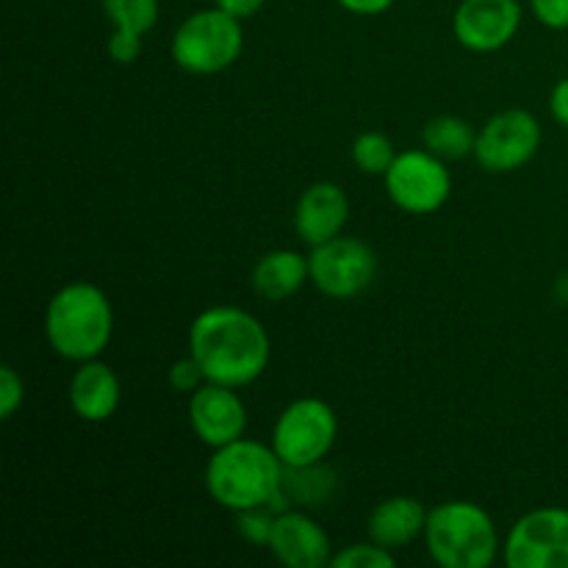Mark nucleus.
I'll return each mask as SVG.
<instances>
[{
	"label": "nucleus",
	"instance_id": "obj_12",
	"mask_svg": "<svg viewBox=\"0 0 568 568\" xmlns=\"http://www.w3.org/2000/svg\"><path fill=\"white\" fill-rule=\"evenodd\" d=\"M521 26L519 0H460L453 14V33L471 53H494L514 42Z\"/></svg>",
	"mask_w": 568,
	"mask_h": 568
},
{
	"label": "nucleus",
	"instance_id": "obj_4",
	"mask_svg": "<svg viewBox=\"0 0 568 568\" xmlns=\"http://www.w3.org/2000/svg\"><path fill=\"white\" fill-rule=\"evenodd\" d=\"M425 544L442 568H488L503 549L491 514L466 499L436 505L427 514Z\"/></svg>",
	"mask_w": 568,
	"mask_h": 568
},
{
	"label": "nucleus",
	"instance_id": "obj_17",
	"mask_svg": "<svg viewBox=\"0 0 568 568\" xmlns=\"http://www.w3.org/2000/svg\"><path fill=\"white\" fill-rule=\"evenodd\" d=\"M427 514L430 510L416 497L399 494V497L383 499V503L372 508L369 521H366L369 541L381 544V547L392 549V552L410 547L416 538H425Z\"/></svg>",
	"mask_w": 568,
	"mask_h": 568
},
{
	"label": "nucleus",
	"instance_id": "obj_14",
	"mask_svg": "<svg viewBox=\"0 0 568 568\" xmlns=\"http://www.w3.org/2000/svg\"><path fill=\"white\" fill-rule=\"evenodd\" d=\"M349 220V197L338 183H311L294 205V231L308 247L342 236Z\"/></svg>",
	"mask_w": 568,
	"mask_h": 568
},
{
	"label": "nucleus",
	"instance_id": "obj_11",
	"mask_svg": "<svg viewBox=\"0 0 568 568\" xmlns=\"http://www.w3.org/2000/svg\"><path fill=\"white\" fill-rule=\"evenodd\" d=\"M189 427L194 438L211 449L244 438L247 430V405L239 397V388L222 383H203L189 394Z\"/></svg>",
	"mask_w": 568,
	"mask_h": 568
},
{
	"label": "nucleus",
	"instance_id": "obj_16",
	"mask_svg": "<svg viewBox=\"0 0 568 568\" xmlns=\"http://www.w3.org/2000/svg\"><path fill=\"white\" fill-rule=\"evenodd\" d=\"M105 20L114 26L109 50L116 64H133L142 53V42L159 22V0H100Z\"/></svg>",
	"mask_w": 568,
	"mask_h": 568
},
{
	"label": "nucleus",
	"instance_id": "obj_8",
	"mask_svg": "<svg viewBox=\"0 0 568 568\" xmlns=\"http://www.w3.org/2000/svg\"><path fill=\"white\" fill-rule=\"evenodd\" d=\"M311 283L331 300H353L377 277V255L364 239L336 236L308 253Z\"/></svg>",
	"mask_w": 568,
	"mask_h": 568
},
{
	"label": "nucleus",
	"instance_id": "obj_21",
	"mask_svg": "<svg viewBox=\"0 0 568 568\" xmlns=\"http://www.w3.org/2000/svg\"><path fill=\"white\" fill-rule=\"evenodd\" d=\"M394 564H397V558H394L392 549L375 541L338 549L331 560L333 568H394Z\"/></svg>",
	"mask_w": 568,
	"mask_h": 568
},
{
	"label": "nucleus",
	"instance_id": "obj_7",
	"mask_svg": "<svg viewBox=\"0 0 568 568\" xmlns=\"http://www.w3.org/2000/svg\"><path fill=\"white\" fill-rule=\"evenodd\" d=\"M383 181H386L388 200L399 211L416 216L436 214L453 194V175L447 164L425 148L397 153Z\"/></svg>",
	"mask_w": 568,
	"mask_h": 568
},
{
	"label": "nucleus",
	"instance_id": "obj_20",
	"mask_svg": "<svg viewBox=\"0 0 568 568\" xmlns=\"http://www.w3.org/2000/svg\"><path fill=\"white\" fill-rule=\"evenodd\" d=\"M349 155L364 175H386L388 166L397 159V150L386 133L364 131L361 136H355Z\"/></svg>",
	"mask_w": 568,
	"mask_h": 568
},
{
	"label": "nucleus",
	"instance_id": "obj_15",
	"mask_svg": "<svg viewBox=\"0 0 568 568\" xmlns=\"http://www.w3.org/2000/svg\"><path fill=\"white\" fill-rule=\"evenodd\" d=\"M67 397H70L72 414L78 419L89 422V425H100V422H109L120 408V377L103 361H83V364H78L75 375H72Z\"/></svg>",
	"mask_w": 568,
	"mask_h": 568
},
{
	"label": "nucleus",
	"instance_id": "obj_27",
	"mask_svg": "<svg viewBox=\"0 0 568 568\" xmlns=\"http://www.w3.org/2000/svg\"><path fill=\"white\" fill-rule=\"evenodd\" d=\"M344 11L361 17H377L383 11H388L394 6V0H336Z\"/></svg>",
	"mask_w": 568,
	"mask_h": 568
},
{
	"label": "nucleus",
	"instance_id": "obj_2",
	"mask_svg": "<svg viewBox=\"0 0 568 568\" xmlns=\"http://www.w3.org/2000/svg\"><path fill=\"white\" fill-rule=\"evenodd\" d=\"M283 471L286 466L275 455L272 444L239 438L214 449L205 466V488L220 508L242 514L264 508L283 499Z\"/></svg>",
	"mask_w": 568,
	"mask_h": 568
},
{
	"label": "nucleus",
	"instance_id": "obj_10",
	"mask_svg": "<svg viewBox=\"0 0 568 568\" xmlns=\"http://www.w3.org/2000/svg\"><path fill=\"white\" fill-rule=\"evenodd\" d=\"M510 568H568V510L536 508L510 527L503 544Z\"/></svg>",
	"mask_w": 568,
	"mask_h": 568
},
{
	"label": "nucleus",
	"instance_id": "obj_18",
	"mask_svg": "<svg viewBox=\"0 0 568 568\" xmlns=\"http://www.w3.org/2000/svg\"><path fill=\"white\" fill-rule=\"evenodd\" d=\"M308 281V255H300L294 250H272L261 255L258 264L253 266V292L270 303L294 297Z\"/></svg>",
	"mask_w": 568,
	"mask_h": 568
},
{
	"label": "nucleus",
	"instance_id": "obj_23",
	"mask_svg": "<svg viewBox=\"0 0 568 568\" xmlns=\"http://www.w3.org/2000/svg\"><path fill=\"white\" fill-rule=\"evenodd\" d=\"M26 399V383L14 366H0V419L9 422Z\"/></svg>",
	"mask_w": 568,
	"mask_h": 568
},
{
	"label": "nucleus",
	"instance_id": "obj_3",
	"mask_svg": "<svg viewBox=\"0 0 568 568\" xmlns=\"http://www.w3.org/2000/svg\"><path fill=\"white\" fill-rule=\"evenodd\" d=\"M114 336V308L100 286L75 281L61 286L44 308V338L72 364L100 358Z\"/></svg>",
	"mask_w": 568,
	"mask_h": 568
},
{
	"label": "nucleus",
	"instance_id": "obj_19",
	"mask_svg": "<svg viewBox=\"0 0 568 568\" xmlns=\"http://www.w3.org/2000/svg\"><path fill=\"white\" fill-rule=\"evenodd\" d=\"M477 131L455 114H438L422 128V144L433 155L444 161H460L466 155H475Z\"/></svg>",
	"mask_w": 568,
	"mask_h": 568
},
{
	"label": "nucleus",
	"instance_id": "obj_1",
	"mask_svg": "<svg viewBox=\"0 0 568 568\" xmlns=\"http://www.w3.org/2000/svg\"><path fill=\"white\" fill-rule=\"evenodd\" d=\"M189 355L205 381L244 388L258 381L272 358V342L258 316L236 305H214L194 316L189 327Z\"/></svg>",
	"mask_w": 568,
	"mask_h": 568
},
{
	"label": "nucleus",
	"instance_id": "obj_25",
	"mask_svg": "<svg viewBox=\"0 0 568 568\" xmlns=\"http://www.w3.org/2000/svg\"><path fill=\"white\" fill-rule=\"evenodd\" d=\"M530 6L544 28H552V31L568 28V0H530Z\"/></svg>",
	"mask_w": 568,
	"mask_h": 568
},
{
	"label": "nucleus",
	"instance_id": "obj_13",
	"mask_svg": "<svg viewBox=\"0 0 568 568\" xmlns=\"http://www.w3.org/2000/svg\"><path fill=\"white\" fill-rule=\"evenodd\" d=\"M333 544L325 527L311 519L305 510H277L270 532V549L277 564L286 568H322L331 566Z\"/></svg>",
	"mask_w": 568,
	"mask_h": 568
},
{
	"label": "nucleus",
	"instance_id": "obj_5",
	"mask_svg": "<svg viewBox=\"0 0 568 568\" xmlns=\"http://www.w3.org/2000/svg\"><path fill=\"white\" fill-rule=\"evenodd\" d=\"M244 28L242 20L222 9H200L189 14L172 33L170 55L183 72L216 75L242 59Z\"/></svg>",
	"mask_w": 568,
	"mask_h": 568
},
{
	"label": "nucleus",
	"instance_id": "obj_6",
	"mask_svg": "<svg viewBox=\"0 0 568 568\" xmlns=\"http://www.w3.org/2000/svg\"><path fill=\"white\" fill-rule=\"evenodd\" d=\"M338 436V416L325 399L303 397L281 410L272 427V449L288 469L314 466L331 455Z\"/></svg>",
	"mask_w": 568,
	"mask_h": 568
},
{
	"label": "nucleus",
	"instance_id": "obj_9",
	"mask_svg": "<svg viewBox=\"0 0 568 568\" xmlns=\"http://www.w3.org/2000/svg\"><path fill=\"white\" fill-rule=\"evenodd\" d=\"M541 139V122L530 111L505 109L477 131L475 161L494 175L516 172L536 159Z\"/></svg>",
	"mask_w": 568,
	"mask_h": 568
},
{
	"label": "nucleus",
	"instance_id": "obj_24",
	"mask_svg": "<svg viewBox=\"0 0 568 568\" xmlns=\"http://www.w3.org/2000/svg\"><path fill=\"white\" fill-rule=\"evenodd\" d=\"M203 383H209V381H205L203 369H200V364L192 358V355H186V358L175 361V364L170 366V386L175 388V392L192 394V392H197Z\"/></svg>",
	"mask_w": 568,
	"mask_h": 568
},
{
	"label": "nucleus",
	"instance_id": "obj_22",
	"mask_svg": "<svg viewBox=\"0 0 568 568\" xmlns=\"http://www.w3.org/2000/svg\"><path fill=\"white\" fill-rule=\"evenodd\" d=\"M275 514L277 510H272V505L242 510V514H236L239 532H242L250 544H255V547H266V544H270L272 525H275Z\"/></svg>",
	"mask_w": 568,
	"mask_h": 568
},
{
	"label": "nucleus",
	"instance_id": "obj_28",
	"mask_svg": "<svg viewBox=\"0 0 568 568\" xmlns=\"http://www.w3.org/2000/svg\"><path fill=\"white\" fill-rule=\"evenodd\" d=\"M549 111L558 120V125H564L568 131V78L555 83L552 94H549Z\"/></svg>",
	"mask_w": 568,
	"mask_h": 568
},
{
	"label": "nucleus",
	"instance_id": "obj_26",
	"mask_svg": "<svg viewBox=\"0 0 568 568\" xmlns=\"http://www.w3.org/2000/svg\"><path fill=\"white\" fill-rule=\"evenodd\" d=\"M264 3L266 0H214L216 9L227 11V14L236 17V20H250V17H255L264 9Z\"/></svg>",
	"mask_w": 568,
	"mask_h": 568
}]
</instances>
